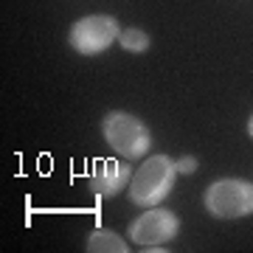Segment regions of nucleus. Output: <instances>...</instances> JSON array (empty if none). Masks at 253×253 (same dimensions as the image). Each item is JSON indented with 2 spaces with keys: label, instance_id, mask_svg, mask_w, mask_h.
Masks as SVG:
<instances>
[{
  "label": "nucleus",
  "instance_id": "obj_1",
  "mask_svg": "<svg viewBox=\"0 0 253 253\" xmlns=\"http://www.w3.org/2000/svg\"><path fill=\"white\" fill-rule=\"evenodd\" d=\"M174 180H177V169H174V161L166 158V155H152V158H144L141 166L132 172V180L126 186V194H129V203L144 208H152L158 203L172 194Z\"/></svg>",
  "mask_w": 253,
  "mask_h": 253
},
{
  "label": "nucleus",
  "instance_id": "obj_2",
  "mask_svg": "<svg viewBox=\"0 0 253 253\" xmlns=\"http://www.w3.org/2000/svg\"><path fill=\"white\" fill-rule=\"evenodd\" d=\"M101 135H104L110 149L118 158H126V161H141L152 149V132H149V126L138 116L124 113V110H113V113L104 116Z\"/></svg>",
  "mask_w": 253,
  "mask_h": 253
},
{
  "label": "nucleus",
  "instance_id": "obj_3",
  "mask_svg": "<svg viewBox=\"0 0 253 253\" xmlns=\"http://www.w3.org/2000/svg\"><path fill=\"white\" fill-rule=\"evenodd\" d=\"M206 211L217 219H242L253 214V183L222 177L206 189Z\"/></svg>",
  "mask_w": 253,
  "mask_h": 253
},
{
  "label": "nucleus",
  "instance_id": "obj_4",
  "mask_svg": "<svg viewBox=\"0 0 253 253\" xmlns=\"http://www.w3.org/2000/svg\"><path fill=\"white\" fill-rule=\"evenodd\" d=\"M177 234H180V217L169 208H158V206L146 208L129 225V239L141 251H166L163 245L172 242Z\"/></svg>",
  "mask_w": 253,
  "mask_h": 253
},
{
  "label": "nucleus",
  "instance_id": "obj_5",
  "mask_svg": "<svg viewBox=\"0 0 253 253\" xmlns=\"http://www.w3.org/2000/svg\"><path fill=\"white\" fill-rule=\"evenodd\" d=\"M118 37H121V28H118L116 17H110V14H87V17L73 23L68 42H71V48L76 54L96 56L101 51H107Z\"/></svg>",
  "mask_w": 253,
  "mask_h": 253
},
{
  "label": "nucleus",
  "instance_id": "obj_6",
  "mask_svg": "<svg viewBox=\"0 0 253 253\" xmlns=\"http://www.w3.org/2000/svg\"><path fill=\"white\" fill-rule=\"evenodd\" d=\"M132 166H129V161H118V158H104V161H96L90 169V191L96 194V197H118L121 191L129 186V180H132Z\"/></svg>",
  "mask_w": 253,
  "mask_h": 253
},
{
  "label": "nucleus",
  "instance_id": "obj_7",
  "mask_svg": "<svg viewBox=\"0 0 253 253\" xmlns=\"http://www.w3.org/2000/svg\"><path fill=\"white\" fill-rule=\"evenodd\" d=\"M84 251H90V253H126L129 248H126V242L118 234H113V231H93V234L87 236V248H84Z\"/></svg>",
  "mask_w": 253,
  "mask_h": 253
},
{
  "label": "nucleus",
  "instance_id": "obj_8",
  "mask_svg": "<svg viewBox=\"0 0 253 253\" xmlns=\"http://www.w3.org/2000/svg\"><path fill=\"white\" fill-rule=\"evenodd\" d=\"M118 45L124 48V51H129V54H146L149 45H152V40L141 28H124L121 37H118Z\"/></svg>",
  "mask_w": 253,
  "mask_h": 253
},
{
  "label": "nucleus",
  "instance_id": "obj_9",
  "mask_svg": "<svg viewBox=\"0 0 253 253\" xmlns=\"http://www.w3.org/2000/svg\"><path fill=\"white\" fill-rule=\"evenodd\" d=\"M197 158L194 155H183V158H177L174 161V169H177V174H194L197 172Z\"/></svg>",
  "mask_w": 253,
  "mask_h": 253
},
{
  "label": "nucleus",
  "instance_id": "obj_10",
  "mask_svg": "<svg viewBox=\"0 0 253 253\" xmlns=\"http://www.w3.org/2000/svg\"><path fill=\"white\" fill-rule=\"evenodd\" d=\"M248 135L253 138V116H251V121H248Z\"/></svg>",
  "mask_w": 253,
  "mask_h": 253
}]
</instances>
